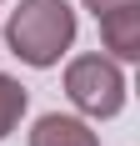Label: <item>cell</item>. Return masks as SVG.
I'll return each instance as SVG.
<instances>
[{"instance_id": "cell-1", "label": "cell", "mask_w": 140, "mask_h": 146, "mask_svg": "<svg viewBox=\"0 0 140 146\" xmlns=\"http://www.w3.org/2000/svg\"><path fill=\"white\" fill-rule=\"evenodd\" d=\"M5 45L15 60H25L35 71L55 66L75 45V10L70 0H20L5 25Z\"/></svg>"}, {"instance_id": "cell-2", "label": "cell", "mask_w": 140, "mask_h": 146, "mask_svg": "<svg viewBox=\"0 0 140 146\" xmlns=\"http://www.w3.org/2000/svg\"><path fill=\"white\" fill-rule=\"evenodd\" d=\"M65 96L80 106L85 116L110 121L125 106V76L110 56H75L65 66Z\"/></svg>"}, {"instance_id": "cell-3", "label": "cell", "mask_w": 140, "mask_h": 146, "mask_svg": "<svg viewBox=\"0 0 140 146\" xmlns=\"http://www.w3.org/2000/svg\"><path fill=\"white\" fill-rule=\"evenodd\" d=\"M95 20H100V40H105L110 60H140V5H120Z\"/></svg>"}, {"instance_id": "cell-4", "label": "cell", "mask_w": 140, "mask_h": 146, "mask_svg": "<svg viewBox=\"0 0 140 146\" xmlns=\"http://www.w3.org/2000/svg\"><path fill=\"white\" fill-rule=\"evenodd\" d=\"M30 146H100V136L90 131L85 121L50 111V116H40L35 126H30Z\"/></svg>"}, {"instance_id": "cell-5", "label": "cell", "mask_w": 140, "mask_h": 146, "mask_svg": "<svg viewBox=\"0 0 140 146\" xmlns=\"http://www.w3.org/2000/svg\"><path fill=\"white\" fill-rule=\"evenodd\" d=\"M25 101H30V96H25V86H20V81H10V76L0 71V141H5V136L20 126Z\"/></svg>"}, {"instance_id": "cell-6", "label": "cell", "mask_w": 140, "mask_h": 146, "mask_svg": "<svg viewBox=\"0 0 140 146\" xmlns=\"http://www.w3.org/2000/svg\"><path fill=\"white\" fill-rule=\"evenodd\" d=\"M120 5H140V0H85V10H95V15H105V10H120Z\"/></svg>"}]
</instances>
